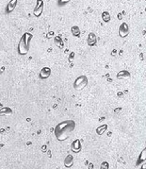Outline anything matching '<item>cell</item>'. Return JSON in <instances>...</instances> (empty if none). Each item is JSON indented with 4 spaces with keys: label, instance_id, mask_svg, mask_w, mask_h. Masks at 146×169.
<instances>
[{
    "label": "cell",
    "instance_id": "cell-15",
    "mask_svg": "<svg viewBox=\"0 0 146 169\" xmlns=\"http://www.w3.org/2000/svg\"><path fill=\"white\" fill-rule=\"evenodd\" d=\"M71 31L73 33V36L75 37H79L80 36V28L77 26H73L71 28Z\"/></svg>",
    "mask_w": 146,
    "mask_h": 169
},
{
    "label": "cell",
    "instance_id": "cell-14",
    "mask_svg": "<svg viewBox=\"0 0 146 169\" xmlns=\"http://www.w3.org/2000/svg\"><path fill=\"white\" fill-rule=\"evenodd\" d=\"M102 19L105 23H109L111 19V16H110V13L109 11H103L102 13Z\"/></svg>",
    "mask_w": 146,
    "mask_h": 169
},
{
    "label": "cell",
    "instance_id": "cell-4",
    "mask_svg": "<svg viewBox=\"0 0 146 169\" xmlns=\"http://www.w3.org/2000/svg\"><path fill=\"white\" fill-rule=\"evenodd\" d=\"M43 8H45V3H43V0H37V3L35 5L33 11V14L36 17H40L43 11Z\"/></svg>",
    "mask_w": 146,
    "mask_h": 169
},
{
    "label": "cell",
    "instance_id": "cell-5",
    "mask_svg": "<svg viewBox=\"0 0 146 169\" xmlns=\"http://www.w3.org/2000/svg\"><path fill=\"white\" fill-rule=\"evenodd\" d=\"M129 33V26L126 23H122L119 26V35L121 38H125Z\"/></svg>",
    "mask_w": 146,
    "mask_h": 169
},
{
    "label": "cell",
    "instance_id": "cell-16",
    "mask_svg": "<svg viewBox=\"0 0 146 169\" xmlns=\"http://www.w3.org/2000/svg\"><path fill=\"white\" fill-rule=\"evenodd\" d=\"M107 125L104 124V125H102V126H100L99 127L96 129V133H97L98 135H102L107 130Z\"/></svg>",
    "mask_w": 146,
    "mask_h": 169
},
{
    "label": "cell",
    "instance_id": "cell-19",
    "mask_svg": "<svg viewBox=\"0 0 146 169\" xmlns=\"http://www.w3.org/2000/svg\"><path fill=\"white\" fill-rule=\"evenodd\" d=\"M101 168H103V169H109V162H103V164H101Z\"/></svg>",
    "mask_w": 146,
    "mask_h": 169
},
{
    "label": "cell",
    "instance_id": "cell-17",
    "mask_svg": "<svg viewBox=\"0 0 146 169\" xmlns=\"http://www.w3.org/2000/svg\"><path fill=\"white\" fill-rule=\"evenodd\" d=\"M145 160H146V149H143V151H142V153H141V155L139 156V158L138 160V165L139 164H141V162H144Z\"/></svg>",
    "mask_w": 146,
    "mask_h": 169
},
{
    "label": "cell",
    "instance_id": "cell-21",
    "mask_svg": "<svg viewBox=\"0 0 146 169\" xmlns=\"http://www.w3.org/2000/svg\"><path fill=\"white\" fill-rule=\"evenodd\" d=\"M118 19H119V20L122 19V14H121V13H119V14H118Z\"/></svg>",
    "mask_w": 146,
    "mask_h": 169
},
{
    "label": "cell",
    "instance_id": "cell-23",
    "mask_svg": "<svg viewBox=\"0 0 146 169\" xmlns=\"http://www.w3.org/2000/svg\"><path fill=\"white\" fill-rule=\"evenodd\" d=\"M115 53H116V49H115V50H113V52H112V55H115Z\"/></svg>",
    "mask_w": 146,
    "mask_h": 169
},
{
    "label": "cell",
    "instance_id": "cell-10",
    "mask_svg": "<svg viewBox=\"0 0 146 169\" xmlns=\"http://www.w3.org/2000/svg\"><path fill=\"white\" fill-rule=\"evenodd\" d=\"M130 73L127 70H121L117 74V79H129L130 78Z\"/></svg>",
    "mask_w": 146,
    "mask_h": 169
},
{
    "label": "cell",
    "instance_id": "cell-20",
    "mask_svg": "<svg viewBox=\"0 0 146 169\" xmlns=\"http://www.w3.org/2000/svg\"><path fill=\"white\" fill-rule=\"evenodd\" d=\"M74 59H75V53L74 52H71L69 55V61L70 63H73L74 61Z\"/></svg>",
    "mask_w": 146,
    "mask_h": 169
},
{
    "label": "cell",
    "instance_id": "cell-6",
    "mask_svg": "<svg viewBox=\"0 0 146 169\" xmlns=\"http://www.w3.org/2000/svg\"><path fill=\"white\" fill-rule=\"evenodd\" d=\"M51 75V69L49 67H43L41 69L40 71V74H39V77L41 79H48L49 77Z\"/></svg>",
    "mask_w": 146,
    "mask_h": 169
},
{
    "label": "cell",
    "instance_id": "cell-22",
    "mask_svg": "<svg viewBox=\"0 0 146 169\" xmlns=\"http://www.w3.org/2000/svg\"><path fill=\"white\" fill-rule=\"evenodd\" d=\"M52 35H53V32H49V34L47 35V37H48V38H49V37H51Z\"/></svg>",
    "mask_w": 146,
    "mask_h": 169
},
{
    "label": "cell",
    "instance_id": "cell-7",
    "mask_svg": "<svg viewBox=\"0 0 146 169\" xmlns=\"http://www.w3.org/2000/svg\"><path fill=\"white\" fill-rule=\"evenodd\" d=\"M81 148H82V146H81V142H80L79 139H77V140H75V141L72 143L71 149H72L73 152L78 153V152H79V151L81 150Z\"/></svg>",
    "mask_w": 146,
    "mask_h": 169
},
{
    "label": "cell",
    "instance_id": "cell-8",
    "mask_svg": "<svg viewBox=\"0 0 146 169\" xmlns=\"http://www.w3.org/2000/svg\"><path fill=\"white\" fill-rule=\"evenodd\" d=\"M87 43H88V46H94L96 43H97V37H96V35L94 33H92V32H90V33L88 35Z\"/></svg>",
    "mask_w": 146,
    "mask_h": 169
},
{
    "label": "cell",
    "instance_id": "cell-18",
    "mask_svg": "<svg viewBox=\"0 0 146 169\" xmlns=\"http://www.w3.org/2000/svg\"><path fill=\"white\" fill-rule=\"evenodd\" d=\"M71 0H58V6H64V5H66L67 3H69Z\"/></svg>",
    "mask_w": 146,
    "mask_h": 169
},
{
    "label": "cell",
    "instance_id": "cell-9",
    "mask_svg": "<svg viewBox=\"0 0 146 169\" xmlns=\"http://www.w3.org/2000/svg\"><path fill=\"white\" fill-rule=\"evenodd\" d=\"M17 2L18 0H10V2L8 3L7 7H6V13H10L15 10L16 6H17Z\"/></svg>",
    "mask_w": 146,
    "mask_h": 169
},
{
    "label": "cell",
    "instance_id": "cell-13",
    "mask_svg": "<svg viewBox=\"0 0 146 169\" xmlns=\"http://www.w3.org/2000/svg\"><path fill=\"white\" fill-rule=\"evenodd\" d=\"M54 42H55V44H56L58 47H60V48H63L64 44H63V41L60 38V36H55Z\"/></svg>",
    "mask_w": 146,
    "mask_h": 169
},
{
    "label": "cell",
    "instance_id": "cell-12",
    "mask_svg": "<svg viewBox=\"0 0 146 169\" xmlns=\"http://www.w3.org/2000/svg\"><path fill=\"white\" fill-rule=\"evenodd\" d=\"M10 114H12V110L9 107H3L0 109V116H8Z\"/></svg>",
    "mask_w": 146,
    "mask_h": 169
},
{
    "label": "cell",
    "instance_id": "cell-11",
    "mask_svg": "<svg viewBox=\"0 0 146 169\" xmlns=\"http://www.w3.org/2000/svg\"><path fill=\"white\" fill-rule=\"evenodd\" d=\"M73 164H74V157L73 155H68L64 160V165L65 167L70 168L73 166Z\"/></svg>",
    "mask_w": 146,
    "mask_h": 169
},
{
    "label": "cell",
    "instance_id": "cell-2",
    "mask_svg": "<svg viewBox=\"0 0 146 169\" xmlns=\"http://www.w3.org/2000/svg\"><path fill=\"white\" fill-rule=\"evenodd\" d=\"M33 38V35L29 32H26L20 38L18 44V53L21 56L27 55L29 51V46H30V41Z\"/></svg>",
    "mask_w": 146,
    "mask_h": 169
},
{
    "label": "cell",
    "instance_id": "cell-3",
    "mask_svg": "<svg viewBox=\"0 0 146 169\" xmlns=\"http://www.w3.org/2000/svg\"><path fill=\"white\" fill-rule=\"evenodd\" d=\"M88 82H89V81H88L87 76L82 75V76L77 77V78L75 79V82H74V88H75V90H77V91L83 90V89L88 85Z\"/></svg>",
    "mask_w": 146,
    "mask_h": 169
},
{
    "label": "cell",
    "instance_id": "cell-1",
    "mask_svg": "<svg viewBox=\"0 0 146 169\" xmlns=\"http://www.w3.org/2000/svg\"><path fill=\"white\" fill-rule=\"evenodd\" d=\"M75 129V122L74 120H64L55 127L54 133L58 141L67 140Z\"/></svg>",
    "mask_w": 146,
    "mask_h": 169
}]
</instances>
